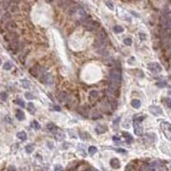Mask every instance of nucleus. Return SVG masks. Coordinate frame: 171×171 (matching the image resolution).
I'll use <instances>...</instances> for the list:
<instances>
[{
	"label": "nucleus",
	"mask_w": 171,
	"mask_h": 171,
	"mask_svg": "<svg viewBox=\"0 0 171 171\" xmlns=\"http://www.w3.org/2000/svg\"><path fill=\"white\" fill-rule=\"evenodd\" d=\"M109 79L111 84L119 86L121 81V73L118 69H113L109 73Z\"/></svg>",
	"instance_id": "nucleus-1"
},
{
	"label": "nucleus",
	"mask_w": 171,
	"mask_h": 171,
	"mask_svg": "<svg viewBox=\"0 0 171 171\" xmlns=\"http://www.w3.org/2000/svg\"><path fill=\"white\" fill-rule=\"evenodd\" d=\"M161 129L163 132V133L165 134V136L167 138H170L171 137V124L169 122L166 121H163L161 122L160 124Z\"/></svg>",
	"instance_id": "nucleus-2"
},
{
	"label": "nucleus",
	"mask_w": 171,
	"mask_h": 171,
	"mask_svg": "<svg viewBox=\"0 0 171 171\" xmlns=\"http://www.w3.org/2000/svg\"><path fill=\"white\" fill-rule=\"evenodd\" d=\"M133 128H134V133L137 136H142L143 134V126L141 125V122L133 120Z\"/></svg>",
	"instance_id": "nucleus-3"
},
{
	"label": "nucleus",
	"mask_w": 171,
	"mask_h": 171,
	"mask_svg": "<svg viewBox=\"0 0 171 171\" xmlns=\"http://www.w3.org/2000/svg\"><path fill=\"white\" fill-rule=\"evenodd\" d=\"M148 69L150 70L151 72L154 73H158L162 71V66L158 63L153 62V63H149L148 64Z\"/></svg>",
	"instance_id": "nucleus-4"
},
{
	"label": "nucleus",
	"mask_w": 171,
	"mask_h": 171,
	"mask_svg": "<svg viewBox=\"0 0 171 171\" xmlns=\"http://www.w3.org/2000/svg\"><path fill=\"white\" fill-rule=\"evenodd\" d=\"M149 110H150V113L155 116H159V115H162L163 114V109L161 108V107H157V106H154V105H152V106H150L149 107Z\"/></svg>",
	"instance_id": "nucleus-5"
},
{
	"label": "nucleus",
	"mask_w": 171,
	"mask_h": 171,
	"mask_svg": "<svg viewBox=\"0 0 171 171\" xmlns=\"http://www.w3.org/2000/svg\"><path fill=\"white\" fill-rule=\"evenodd\" d=\"M41 81L43 82L44 84H53V77H52L51 74H49V73H46V74H44V75L41 77Z\"/></svg>",
	"instance_id": "nucleus-6"
},
{
	"label": "nucleus",
	"mask_w": 171,
	"mask_h": 171,
	"mask_svg": "<svg viewBox=\"0 0 171 171\" xmlns=\"http://www.w3.org/2000/svg\"><path fill=\"white\" fill-rule=\"evenodd\" d=\"M99 26H100V23H99L98 21H91L88 23L87 29L89 30V31H93V30H95V29H96L97 28H99Z\"/></svg>",
	"instance_id": "nucleus-7"
},
{
	"label": "nucleus",
	"mask_w": 171,
	"mask_h": 171,
	"mask_svg": "<svg viewBox=\"0 0 171 171\" xmlns=\"http://www.w3.org/2000/svg\"><path fill=\"white\" fill-rule=\"evenodd\" d=\"M110 165H111V167L114 169H120V162L118 158H112L111 160H110Z\"/></svg>",
	"instance_id": "nucleus-8"
},
{
	"label": "nucleus",
	"mask_w": 171,
	"mask_h": 171,
	"mask_svg": "<svg viewBox=\"0 0 171 171\" xmlns=\"http://www.w3.org/2000/svg\"><path fill=\"white\" fill-rule=\"evenodd\" d=\"M97 37L100 41H105L106 39L107 38V32L105 31V29H102L100 32L97 34Z\"/></svg>",
	"instance_id": "nucleus-9"
},
{
	"label": "nucleus",
	"mask_w": 171,
	"mask_h": 171,
	"mask_svg": "<svg viewBox=\"0 0 171 171\" xmlns=\"http://www.w3.org/2000/svg\"><path fill=\"white\" fill-rule=\"evenodd\" d=\"M107 126H104L102 125H98L96 128V132L97 134H102L105 132H107Z\"/></svg>",
	"instance_id": "nucleus-10"
},
{
	"label": "nucleus",
	"mask_w": 171,
	"mask_h": 171,
	"mask_svg": "<svg viewBox=\"0 0 171 171\" xmlns=\"http://www.w3.org/2000/svg\"><path fill=\"white\" fill-rule=\"evenodd\" d=\"M16 117L18 120H23L25 119V114L20 109H17L16 110Z\"/></svg>",
	"instance_id": "nucleus-11"
},
{
	"label": "nucleus",
	"mask_w": 171,
	"mask_h": 171,
	"mask_svg": "<svg viewBox=\"0 0 171 171\" xmlns=\"http://www.w3.org/2000/svg\"><path fill=\"white\" fill-rule=\"evenodd\" d=\"M132 106L134 108H139L141 107V102L139 99H134V100L132 101Z\"/></svg>",
	"instance_id": "nucleus-12"
},
{
	"label": "nucleus",
	"mask_w": 171,
	"mask_h": 171,
	"mask_svg": "<svg viewBox=\"0 0 171 171\" xmlns=\"http://www.w3.org/2000/svg\"><path fill=\"white\" fill-rule=\"evenodd\" d=\"M17 138L19 139H21V140H26V139H27V134H26L25 132H23V131H21V132H19V133H17L16 134Z\"/></svg>",
	"instance_id": "nucleus-13"
},
{
	"label": "nucleus",
	"mask_w": 171,
	"mask_h": 171,
	"mask_svg": "<svg viewBox=\"0 0 171 171\" xmlns=\"http://www.w3.org/2000/svg\"><path fill=\"white\" fill-rule=\"evenodd\" d=\"M123 136H124V138L126 139V140L127 143H132V142L133 141V137H132V135H131L130 133H123Z\"/></svg>",
	"instance_id": "nucleus-14"
},
{
	"label": "nucleus",
	"mask_w": 171,
	"mask_h": 171,
	"mask_svg": "<svg viewBox=\"0 0 171 171\" xmlns=\"http://www.w3.org/2000/svg\"><path fill=\"white\" fill-rule=\"evenodd\" d=\"M25 150H26V152H27V153H32L34 150V145L32 144H28V145H26Z\"/></svg>",
	"instance_id": "nucleus-15"
},
{
	"label": "nucleus",
	"mask_w": 171,
	"mask_h": 171,
	"mask_svg": "<svg viewBox=\"0 0 171 171\" xmlns=\"http://www.w3.org/2000/svg\"><path fill=\"white\" fill-rule=\"evenodd\" d=\"M109 104H110V107H112L113 110H115L118 107V102L115 100H110L109 101Z\"/></svg>",
	"instance_id": "nucleus-16"
},
{
	"label": "nucleus",
	"mask_w": 171,
	"mask_h": 171,
	"mask_svg": "<svg viewBox=\"0 0 171 171\" xmlns=\"http://www.w3.org/2000/svg\"><path fill=\"white\" fill-rule=\"evenodd\" d=\"M96 152H97L96 147H95V146H90V147H89V154H90V156L95 155Z\"/></svg>",
	"instance_id": "nucleus-17"
},
{
	"label": "nucleus",
	"mask_w": 171,
	"mask_h": 171,
	"mask_svg": "<svg viewBox=\"0 0 171 171\" xmlns=\"http://www.w3.org/2000/svg\"><path fill=\"white\" fill-rule=\"evenodd\" d=\"M21 84H22V86H23L25 89H28V88H30V86H31L30 82H28V80L22 79V80H21Z\"/></svg>",
	"instance_id": "nucleus-18"
},
{
	"label": "nucleus",
	"mask_w": 171,
	"mask_h": 171,
	"mask_svg": "<svg viewBox=\"0 0 171 171\" xmlns=\"http://www.w3.org/2000/svg\"><path fill=\"white\" fill-rule=\"evenodd\" d=\"M47 127L50 132H54V131L56 130V128H57V127L55 126V125H54L53 123H51V122L47 125Z\"/></svg>",
	"instance_id": "nucleus-19"
},
{
	"label": "nucleus",
	"mask_w": 171,
	"mask_h": 171,
	"mask_svg": "<svg viewBox=\"0 0 171 171\" xmlns=\"http://www.w3.org/2000/svg\"><path fill=\"white\" fill-rule=\"evenodd\" d=\"M28 112H30L31 113H34L35 111V107H34V105L32 102H29L28 105Z\"/></svg>",
	"instance_id": "nucleus-20"
},
{
	"label": "nucleus",
	"mask_w": 171,
	"mask_h": 171,
	"mask_svg": "<svg viewBox=\"0 0 171 171\" xmlns=\"http://www.w3.org/2000/svg\"><path fill=\"white\" fill-rule=\"evenodd\" d=\"M113 31L115 33H122L124 31V28L120 25H116L114 26V28H113Z\"/></svg>",
	"instance_id": "nucleus-21"
},
{
	"label": "nucleus",
	"mask_w": 171,
	"mask_h": 171,
	"mask_svg": "<svg viewBox=\"0 0 171 171\" xmlns=\"http://www.w3.org/2000/svg\"><path fill=\"white\" fill-rule=\"evenodd\" d=\"M6 27L9 28H16V24L15 23V21H10L6 23Z\"/></svg>",
	"instance_id": "nucleus-22"
},
{
	"label": "nucleus",
	"mask_w": 171,
	"mask_h": 171,
	"mask_svg": "<svg viewBox=\"0 0 171 171\" xmlns=\"http://www.w3.org/2000/svg\"><path fill=\"white\" fill-rule=\"evenodd\" d=\"M12 64H11V62H6L5 64H4V70H5V71H10L11 68H12Z\"/></svg>",
	"instance_id": "nucleus-23"
},
{
	"label": "nucleus",
	"mask_w": 171,
	"mask_h": 171,
	"mask_svg": "<svg viewBox=\"0 0 171 171\" xmlns=\"http://www.w3.org/2000/svg\"><path fill=\"white\" fill-rule=\"evenodd\" d=\"M66 94L64 93V92H60V94L59 95V99L60 102H64L65 99H66Z\"/></svg>",
	"instance_id": "nucleus-24"
},
{
	"label": "nucleus",
	"mask_w": 171,
	"mask_h": 171,
	"mask_svg": "<svg viewBox=\"0 0 171 171\" xmlns=\"http://www.w3.org/2000/svg\"><path fill=\"white\" fill-rule=\"evenodd\" d=\"M15 102L16 103L17 105H19L20 107H25V103H24V102L21 100V99H16V100L15 101Z\"/></svg>",
	"instance_id": "nucleus-25"
},
{
	"label": "nucleus",
	"mask_w": 171,
	"mask_h": 171,
	"mask_svg": "<svg viewBox=\"0 0 171 171\" xmlns=\"http://www.w3.org/2000/svg\"><path fill=\"white\" fill-rule=\"evenodd\" d=\"M32 126L34 127V129H35V130H39V129L41 128V126H40V124H39V122L36 121V120H34V121H33Z\"/></svg>",
	"instance_id": "nucleus-26"
},
{
	"label": "nucleus",
	"mask_w": 171,
	"mask_h": 171,
	"mask_svg": "<svg viewBox=\"0 0 171 171\" xmlns=\"http://www.w3.org/2000/svg\"><path fill=\"white\" fill-rule=\"evenodd\" d=\"M25 97L28 99V100H32V99L34 98V96H33L31 93H29V92H26V93H25Z\"/></svg>",
	"instance_id": "nucleus-27"
},
{
	"label": "nucleus",
	"mask_w": 171,
	"mask_h": 171,
	"mask_svg": "<svg viewBox=\"0 0 171 171\" xmlns=\"http://www.w3.org/2000/svg\"><path fill=\"white\" fill-rule=\"evenodd\" d=\"M124 43L126 46H131L132 45V43H133V41H132V39L131 38H126L124 40Z\"/></svg>",
	"instance_id": "nucleus-28"
},
{
	"label": "nucleus",
	"mask_w": 171,
	"mask_h": 171,
	"mask_svg": "<svg viewBox=\"0 0 171 171\" xmlns=\"http://www.w3.org/2000/svg\"><path fill=\"white\" fill-rule=\"evenodd\" d=\"M11 12H17V11H19V8L17 5H12L11 8Z\"/></svg>",
	"instance_id": "nucleus-29"
},
{
	"label": "nucleus",
	"mask_w": 171,
	"mask_h": 171,
	"mask_svg": "<svg viewBox=\"0 0 171 171\" xmlns=\"http://www.w3.org/2000/svg\"><path fill=\"white\" fill-rule=\"evenodd\" d=\"M0 96H1V98H2V100L4 101V102H5L7 97H8V96H7V94L5 93V92H2V93L0 94Z\"/></svg>",
	"instance_id": "nucleus-30"
},
{
	"label": "nucleus",
	"mask_w": 171,
	"mask_h": 171,
	"mask_svg": "<svg viewBox=\"0 0 171 171\" xmlns=\"http://www.w3.org/2000/svg\"><path fill=\"white\" fill-rule=\"evenodd\" d=\"M90 94L92 97H97L98 96V92L96 91V90H91Z\"/></svg>",
	"instance_id": "nucleus-31"
},
{
	"label": "nucleus",
	"mask_w": 171,
	"mask_h": 171,
	"mask_svg": "<svg viewBox=\"0 0 171 171\" xmlns=\"http://www.w3.org/2000/svg\"><path fill=\"white\" fill-rule=\"evenodd\" d=\"M76 11H77V10H76V8L75 7H71V9H70V10H69V12H68V14L69 15H73V14H74V13L76 12Z\"/></svg>",
	"instance_id": "nucleus-32"
},
{
	"label": "nucleus",
	"mask_w": 171,
	"mask_h": 171,
	"mask_svg": "<svg viewBox=\"0 0 171 171\" xmlns=\"http://www.w3.org/2000/svg\"><path fill=\"white\" fill-rule=\"evenodd\" d=\"M54 171H63V167L59 164L56 165L54 167Z\"/></svg>",
	"instance_id": "nucleus-33"
},
{
	"label": "nucleus",
	"mask_w": 171,
	"mask_h": 171,
	"mask_svg": "<svg viewBox=\"0 0 171 171\" xmlns=\"http://www.w3.org/2000/svg\"><path fill=\"white\" fill-rule=\"evenodd\" d=\"M57 136V138H58V139H59V140H62L63 139H64V134L62 133H59L58 135H56Z\"/></svg>",
	"instance_id": "nucleus-34"
},
{
	"label": "nucleus",
	"mask_w": 171,
	"mask_h": 171,
	"mask_svg": "<svg viewBox=\"0 0 171 171\" xmlns=\"http://www.w3.org/2000/svg\"><path fill=\"white\" fill-rule=\"evenodd\" d=\"M156 85H158L160 88H163V87H165V86L167 85V84H166L165 82H160V83H157Z\"/></svg>",
	"instance_id": "nucleus-35"
},
{
	"label": "nucleus",
	"mask_w": 171,
	"mask_h": 171,
	"mask_svg": "<svg viewBox=\"0 0 171 171\" xmlns=\"http://www.w3.org/2000/svg\"><path fill=\"white\" fill-rule=\"evenodd\" d=\"M106 5H107V7H108L111 11H113V4H111V3H109V2H106Z\"/></svg>",
	"instance_id": "nucleus-36"
},
{
	"label": "nucleus",
	"mask_w": 171,
	"mask_h": 171,
	"mask_svg": "<svg viewBox=\"0 0 171 171\" xmlns=\"http://www.w3.org/2000/svg\"><path fill=\"white\" fill-rule=\"evenodd\" d=\"M139 36H140V39L142 41H144L146 39V34H144V33H139Z\"/></svg>",
	"instance_id": "nucleus-37"
},
{
	"label": "nucleus",
	"mask_w": 171,
	"mask_h": 171,
	"mask_svg": "<svg viewBox=\"0 0 171 171\" xmlns=\"http://www.w3.org/2000/svg\"><path fill=\"white\" fill-rule=\"evenodd\" d=\"M166 104H167L168 107H169V108L171 109V100L169 98L166 99Z\"/></svg>",
	"instance_id": "nucleus-38"
},
{
	"label": "nucleus",
	"mask_w": 171,
	"mask_h": 171,
	"mask_svg": "<svg viewBox=\"0 0 171 171\" xmlns=\"http://www.w3.org/2000/svg\"><path fill=\"white\" fill-rule=\"evenodd\" d=\"M120 117H118V118H116L115 120H113V125L115 126V125H117V124H119V122H120Z\"/></svg>",
	"instance_id": "nucleus-39"
},
{
	"label": "nucleus",
	"mask_w": 171,
	"mask_h": 171,
	"mask_svg": "<svg viewBox=\"0 0 171 171\" xmlns=\"http://www.w3.org/2000/svg\"><path fill=\"white\" fill-rule=\"evenodd\" d=\"M3 4H4V5H3V6H4V9H7V8H8V6H9V2H8V1H4V2H3Z\"/></svg>",
	"instance_id": "nucleus-40"
},
{
	"label": "nucleus",
	"mask_w": 171,
	"mask_h": 171,
	"mask_svg": "<svg viewBox=\"0 0 171 171\" xmlns=\"http://www.w3.org/2000/svg\"><path fill=\"white\" fill-rule=\"evenodd\" d=\"M7 171H16V168L14 166H10L7 169Z\"/></svg>",
	"instance_id": "nucleus-41"
},
{
	"label": "nucleus",
	"mask_w": 171,
	"mask_h": 171,
	"mask_svg": "<svg viewBox=\"0 0 171 171\" xmlns=\"http://www.w3.org/2000/svg\"><path fill=\"white\" fill-rule=\"evenodd\" d=\"M113 140L114 142H118V141H120V139L119 137H116V136H113Z\"/></svg>",
	"instance_id": "nucleus-42"
},
{
	"label": "nucleus",
	"mask_w": 171,
	"mask_h": 171,
	"mask_svg": "<svg viewBox=\"0 0 171 171\" xmlns=\"http://www.w3.org/2000/svg\"><path fill=\"white\" fill-rule=\"evenodd\" d=\"M54 109H55V110H57V111H60V110H61L60 107H59V106H54Z\"/></svg>",
	"instance_id": "nucleus-43"
},
{
	"label": "nucleus",
	"mask_w": 171,
	"mask_h": 171,
	"mask_svg": "<svg viewBox=\"0 0 171 171\" xmlns=\"http://www.w3.org/2000/svg\"><path fill=\"white\" fill-rule=\"evenodd\" d=\"M11 2H13V3H15V4H17V3H19L21 0H11Z\"/></svg>",
	"instance_id": "nucleus-44"
},
{
	"label": "nucleus",
	"mask_w": 171,
	"mask_h": 171,
	"mask_svg": "<svg viewBox=\"0 0 171 171\" xmlns=\"http://www.w3.org/2000/svg\"><path fill=\"white\" fill-rule=\"evenodd\" d=\"M1 63H2V60H1V59H0V65H1Z\"/></svg>",
	"instance_id": "nucleus-45"
},
{
	"label": "nucleus",
	"mask_w": 171,
	"mask_h": 171,
	"mask_svg": "<svg viewBox=\"0 0 171 171\" xmlns=\"http://www.w3.org/2000/svg\"><path fill=\"white\" fill-rule=\"evenodd\" d=\"M85 171H91L90 169H87V170H85Z\"/></svg>",
	"instance_id": "nucleus-46"
}]
</instances>
